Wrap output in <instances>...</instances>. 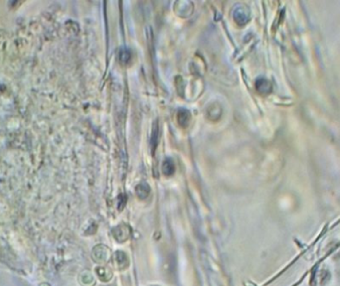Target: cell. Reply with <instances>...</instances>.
<instances>
[{"label":"cell","instance_id":"7a4b0ae2","mask_svg":"<svg viewBox=\"0 0 340 286\" xmlns=\"http://www.w3.org/2000/svg\"><path fill=\"white\" fill-rule=\"evenodd\" d=\"M119 59L121 63H127L131 59V53L127 50H123V51H120Z\"/></svg>","mask_w":340,"mask_h":286},{"label":"cell","instance_id":"6da1fadb","mask_svg":"<svg viewBox=\"0 0 340 286\" xmlns=\"http://www.w3.org/2000/svg\"><path fill=\"white\" fill-rule=\"evenodd\" d=\"M177 119H178V123L185 127V126L188 125L189 121H190V113H189L188 110H185V109H182L180 110L177 114Z\"/></svg>","mask_w":340,"mask_h":286}]
</instances>
